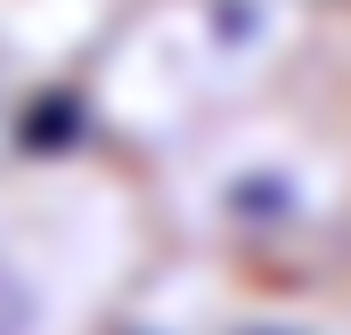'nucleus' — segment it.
<instances>
[{
    "label": "nucleus",
    "mask_w": 351,
    "mask_h": 335,
    "mask_svg": "<svg viewBox=\"0 0 351 335\" xmlns=\"http://www.w3.org/2000/svg\"><path fill=\"white\" fill-rule=\"evenodd\" d=\"M213 335H351V286H327V278L245 286L237 311H229Z\"/></svg>",
    "instance_id": "nucleus-1"
},
{
    "label": "nucleus",
    "mask_w": 351,
    "mask_h": 335,
    "mask_svg": "<svg viewBox=\"0 0 351 335\" xmlns=\"http://www.w3.org/2000/svg\"><path fill=\"white\" fill-rule=\"evenodd\" d=\"M49 311H58V303H49L41 270L0 238V335H49Z\"/></svg>",
    "instance_id": "nucleus-2"
}]
</instances>
